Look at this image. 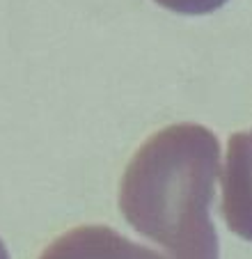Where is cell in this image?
<instances>
[{
	"label": "cell",
	"mask_w": 252,
	"mask_h": 259,
	"mask_svg": "<svg viewBox=\"0 0 252 259\" xmlns=\"http://www.w3.org/2000/svg\"><path fill=\"white\" fill-rule=\"evenodd\" d=\"M0 259H10V254H7V248H5V243L0 241Z\"/></svg>",
	"instance_id": "5"
},
{
	"label": "cell",
	"mask_w": 252,
	"mask_h": 259,
	"mask_svg": "<svg viewBox=\"0 0 252 259\" xmlns=\"http://www.w3.org/2000/svg\"><path fill=\"white\" fill-rule=\"evenodd\" d=\"M39 259H163L106 225H82L58 236Z\"/></svg>",
	"instance_id": "3"
},
{
	"label": "cell",
	"mask_w": 252,
	"mask_h": 259,
	"mask_svg": "<svg viewBox=\"0 0 252 259\" xmlns=\"http://www.w3.org/2000/svg\"><path fill=\"white\" fill-rule=\"evenodd\" d=\"M220 142L202 124H172L133 154L119 186V211L163 259H218L211 223Z\"/></svg>",
	"instance_id": "1"
},
{
	"label": "cell",
	"mask_w": 252,
	"mask_h": 259,
	"mask_svg": "<svg viewBox=\"0 0 252 259\" xmlns=\"http://www.w3.org/2000/svg\"><path fill=\"white\" fill-rule=\"evenodd\" d=\"M160 7L177 14H186V16H202V14H211V12L220 10L227 0H154Z\"/></svg>",
	"instance_id": "4"
},
{
	"label": "cell",
	"mask_w": 252,
	"mask_h": 259,
	"mask_svg": "<svg viewBox=\"0 0 252 259\" xmlns=\"http://www.w3.org/2000/svg\"><path fill=\"white\" fill-rule=\"evenodd\" d=\"M223 218L236 236L252 241V128L229 138L223 170Z\"/></svg>",
	"instance_id": "2"
}]
</instances>
